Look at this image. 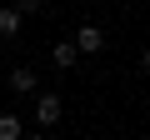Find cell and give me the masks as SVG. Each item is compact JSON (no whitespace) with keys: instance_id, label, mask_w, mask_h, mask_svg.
<instances>
[{"instance_id":"obj_1","label":"cell","mask_w":150,"mask_h":140,"mask_svg":"<svg viewBox=\"0 0 150 140\" xmlns=\"http://www.w3.org/2000/svg\"><path fill=\"white\" fill-rule=\"evenodd\" d=\"M60 110H65V105H60V95H55V90H40V95H35V115H30V120H35L40 130H50V125L60 120Z\"/></svg>"},{"instance_id":"obj_2","label":"cell","mask_w":150,"mask_h":140,"mask_svg":"<svg viewBox=\"0 0 150 140\" xmlns=\"http://www.w3.org/2000/svg\"><path fill=\"white\" fill-rule=\"evenodd\" d=\"M70 40H75V50H80V55H95V50L105 45V30H100V25H80Z\"/></svg>"},{"instance_id":"obj_3","label":"cell","mask_w":150,"mask_h":140,"mask_svg":"<svg viewBox=\"0 0 150 140\" xmlns=\"http://www.w3.org/2000/svg\"><path fill=\"white\" fill-rule=\"evenodd\" d=\"M10 90H15V95H35V70H30V65H15V70H10Z\"/></svg>"},{"instance_id":"obj_4","label":"cell","mask_w":150,"mask_h":140,"mask_svg":"<svg viewBox=\"0 0 150 140\" xmlns=\"http://www.w3.org/2000/svg\"><path fill=\"white\" fill-rule=\"evenodd\" d=\"M50 60H55L60 70H70L75 60H80V50H75V40H55V45H50Z\"/></svg>"},{"instance_id":"obj_5","label":"cell","mask_w":150,"mask_h":140,"mask_svg":"<svg viewBox=\"0 0 150 140\" xmlns=\"http://www.w3.org/2000/svg\"><path fill=\"white\" fill-rule=\"evenodd\" d=\"M0 140H25V120L5 110V115H0Z\"/></svg>"},{"instance_id":"obj_6","label":"cell","mask_w":150,"mask_h":140,"mask_svg":"<svg viewBox=\"0 0 150 140\" xmlns=\"http://www.w3.org/2000/svg\"><path fill=\"white\" fill-rule=\"evenodd\" d=\"M0 35H5V40L20 35V10H15V5H0Z\"/></svg>"},{"instance_id":"obj_7","label":"cell","mask_w":150,"mask_h":140,"mask_svg":"<svg viewBox=\"0 0 150 140\" xmlns=\"http://www.w3.org/2000/svg\"><path fill=\"white\" fill-rule=\"evenodd\" d=\"M25 140H45V130H35V135H25Z\"/></svg>"},{"instance_id":"obj_8","label":"cell","mask_w":150,"mask_h":140,"mask_svg":"<svg viewBox=\"0 0 150 140\" xmlns=\"http://www.w3.org/2000/svg\"><path fill=\"white\" fill-rule=\"evenodd\" d=\"M145 70H150V45H145Z\"/></svg>"}]
</instances>
